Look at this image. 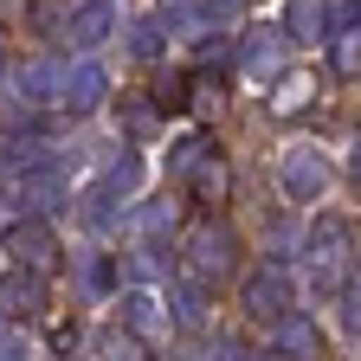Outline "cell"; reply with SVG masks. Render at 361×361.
Masks as SVG:
<instances>
[{
	"label": "cell",
	"instance_id": "cell-1",
	"mask_svg": "<svg viewBox=\"0 0 361 361\" xmlns=\"http://www.w3.org/2000/svg\"><path fill=\"white\" fill-rule=\"evenodd\" d=\"M180 278L207 284L213 297L226 284H239V233L226 219H200V226H180Z\"/></svg>",
	"mask_w": 361,
	"mask_h": 361
},
{
	"label": "cell",
	"instance_id": "cell-2",
	"mask_svg": "<svg viewBox=\"0 0 361 361\" xmlns=\"http://www.w3.org/2000/svg\"><path fill=\"white\" fill-rule=\"evenodd\" d=\"M271 188H278L284 207H297V213L303 207H323L329 200V155L297 135V142H284L278 161H271Z\"/></svg>",
	"mask_w": 361,
	"mask_h": 361
},
{
	"label": "cell",
	"instance_id": "cell-3",
	"mask_svg": "<svg viewBox=\"0 0 361 361\" xmlns=\"http://www.w3.org/2000/svg\"><path fill=\"white\" fill-rule=\"evenodd\" d=\"M297 297H303V284H297V271H290V264H278V258H264V264H252L245 278H239V310H245V323H258V329H271V323H284V316L297 310Z\"/></svg>",
	"mask_w": 361,
	"mask_h": 361
},
{
	"label": "cell",
	"instance_id": "cell-4",
	"mask_svg": "<svg viewBox=\"0 0 361 361\" xmlns=\"http://www.w3.org/2000/svg\"><path fill=\"white\" fill-rule=\"evenodd\" d=\"M290 65V32H284V20H258V26H245L239 32V45H233V78H245V84H271Z\"/></svg>",
	"mask_w": 361,
	"mask_h": 361
},
{
	"label": "cell",
	"instance_id": "cell-5",
	"mask_svg": "<svg viewBox=\"0 0 361 361\" xmlns=\"http://www.w3.org/2000/svg\"><path fill=\"white\" fill-rule=\"evenodd\" d=\"M180 226H188L180 194H135V207H129V239L135 245H168V239H180Z\"/></svg>",
	"mask_w": 361,
	"mask_h": 361
},
{
	"label": "cell",
	"instance_id": "cell-6",
	"mask_svg": "<svg viewBox=\"0 0 361 361\" xmlns=\"http://www.w3.org/2000/svg\"><path fill=\"white\" fill-rule=\"evenodd\" d=\"M316 90H323V78H316L310 65H284L278 78L264 84V110L278 116V123H290V116H303L316 104Z\"/></svg>",
	"mask_w": 361,
	"mask_h": 361
},
{
	"label": "cell",
	"instance_id": "cell-7",
	"mask_svg": "<svg viewBox=\"0 0 361 361\" xmlns=\"http://www.w3.org/2000/svg\"><path fill=\"white\" fill-rule=\"evenodd\" d=\"M323 348H329L323 323H316V316H303V310H290L284 323L264 329V355H290V361H303V355H323Z\"/></svg>",
	"mask_w": 361,
	"mask_h": 361
},
{
	"label": "cell",
	"instance_id": "cell-8",
	"mask_svg": "<svg viewBox=\"0 0 361 361\" xmlns=\"http://www.w3.org/2000/svg\"><path fill=\"white\" fill-rule=\"evenodd\" d=\"M13 258L26 264V271H39V278H59V264H65V252H59V233L45 219H26V226H13Z\"/></svg>",
	"mask_w": 361,
	"mask_h": 361
},
{
	"label": "cell",
	"instance_id": "cell-9",
	"mask_svg": "<svg viewBox=\"0 0 361 361\" xmlns=\"http://www.w3.org/2000/svg\"><path fill=\"white\" fill-rule=\"evenodd\" d=\"M278 20H284L290 45H329V26H336L329 0H284V7H278Z\"/></svg>",
	"mask_w": 361,
	"mask_h": 361
},
{
	"label": "cell",
	"instance_id": "cell-10",
	"mask_svg": "<svg viewBox=\"0 0 361 361\" xmlns=\"http://www.w3.org/2000/svg\"><path fill=\"white\" fill-rule=\"evenodd\" d=\"M180 188H188V194H194L200 207H219L226 194H233V161H226V149L213 142V149H207V155L194 161V174L180 180Z\"/></svg>",
	"mask_w": 361,
	"mask_h": 361
},
{
	"label": "cell",
	"instance_id": "cell-11",
	"mask_svg": "<svg viewBox=\"0 0 361 361\" xmlns=\"http://www.w3.org/2000/svg\"><path fill=\"white\" fill-rule=\"evenodd\" d=\"M110 20H116V7H110V0H90V7H78V13H71L65 39L78 45V52H97V45H104V32H110Z\"/></svg>",
	"mask_w": 361,
	"mask_h": 361
},
{
	"label": "cell",
	"instance_id": "cell-12",
	"mask_svg": "<svg viewBox=\"0 0 361 361\" xmlns=\"http://www.w3.org/2000/svg\"><path fill=\"white\" fill-rule=\"evenodd\" d=\"M59 90H65V110H71V116L97 110V104H104V65H90V59H84L78 71H65V84H59Z\"/></svg>",
	"mask_w": 361,
	"mask_h": 361
},
{
	"label": "cell",
	"instance_id": "cell-13",
	"mask_svg": "<svg viewBox=\"0 0 361 361\" xmlns=\"http://www.w3.org/2000/svg\"><path fill=\"white\" fill-rule=\"evenodd\" d=\"M226 104H233V90H226L219 71H194V78H188V110H194L200 123H213Z\"/></svg>",
	"mask_w": 361,
	"mask_h": 361
},
{
	"label": "cell",
	"instance_id": "cell-14",
	"mask_svg": "<svg viewBox=\"0 0 361 361\" xmlns=\"http://www.w3.org/2000/svg\"><path fill=\"white\" fill-rule=\"evenodd\" d=\"M329 71L336 78H361V20L329 32Z\"/></svg>",
	"mask_w": 361,
	"mask_h": 361
},
{
	"label": "cell",
	"instance_id": "cell-15",
	"mask_svg": "<svg viewBox=\"0 0 361 361\" xmlns=\"http://www.w3.org/2000/svg\"><path fill=\"white\" fill-rule=\"evenodd\" d=\"M207 149H213V135H207V129L180 135V149H168V174H174V180H188V174H194V161H200Z\"/></svg>",
	"mask_w": 361,
	"mask_h": 361
},
{
	"label": "cell",
	"instance_id": "cell-16",
	"mask_svg": "<svg viewBox=\"0 0 361 361\" xmlns=\"http://www.w3.org/2000/svg\"><path fill=\"white\" fill-rule=\"evenodd\" d=\"M194 7H200L207 26H226V32H239V26H245V0H194Z\"/></svg>",
	"mask_w": 361,
	"mask_h": 361
},
{
	"label": "cell",
	"instance_id": "cell-17",
	"mask_svg": "<svg viewBox=\"0 0 361 361\" xmlns=\"http://www.w3.org/2000/svg\"><path fill=\"white\" fill-rule=\"evenodd\" d=\"M342 180H348V194H361V129L348 135V155H342Z\"/></svg>",
	"mask_w": 361,
	"mask_h": 361
},
{
	"label": "cell",
	"instance_id": "cell-18",
	"mask_svg": "<svg viewBox=\"0 0 361 361\" xmlns=\"http://www.w3.org/2000/svg\"><path fill=\"white\" fill-rule=\"evenodd\" d=\"M13 264H20V258H13V245H0V271H13Z\"/></svg>",
	"mask_w": 361,
	"mask_h": 361
}]
</instances>
